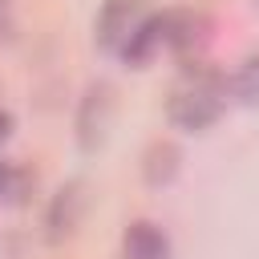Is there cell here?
Here are the masks:
<instances>
[{"label":"cell","mask_w":259,"mask_h":259,"mask_svg":"<svg viewBox=\"0 0 259 259\" xmlns=\"http://www.w3.org/2000/svg\"><path fill=\"white\" fill-rule=\"evenodd\" d=\"M113 109H117V97H113V85L109 81H93L77 105V146L85 154H97L109 138V125H113Z\"/></svg>","instance_id":"cell-3"},{"label":"cell","mask_w":259,"mask_h":259,"mask_svg":"<svg viewBox=\"0 0 259 259\" xmlns=\"http://www.w3.org/2000/svg\"><path fill=\"white\" fill-rule=\"evenodd\" d=\"M146 16H150V0H105L93 20V45L105 53H121V45Z\"/></svg>","instance_id":"cell-4"},{"label":"cell","mask_w":259,"mask_h":259,"mask_svg":"<svg viewBox=\"0 0 259 259\" xmlns=\"http://www.w3.org/2000/svg\"><path fill=\"white\" fill-rule=\"evenodd\" d=\"M89 210V182L85 178H69L65 186H57V194L45 206V243L61 247L77 235V227L85 223Z\"/></svg>","instance_id":"cell-2"},{"label":"cell","mask_w":259,"mask_h":259,"mask_svg":"<svg viewBox=\"0 0 259 259\" xmlns=\"http://www.w3.org/2000/svg\"><path fill=\"white\" fill-rule=\"evenodd\" d=\"M210 40V16L202 8H174L166 12V49L178 53L182 61L198 57Z\"/></svg>","instance_id":"cell-5"},{"label":"cell","mask_w":259,"mask_h":259,"mask_svg":"<svg viewBox=\"0 0 259 259\" xmlns=\"http://www.w3.org/2000/svg\"><path fill=\"white\" fill-rule=\"evenodd\" d=\"M12 32V0H0V40Z\"/></svg>","instance_id":"cell-11"},{"label":"cell","mask_w":259,"mask_h":259,"mask_svg":"<svg viewBox=\"0 0 259 259\" xmlns=\"http://www.w3.org/2000/svg\"><path fill=\"white\" fill-rule=\"evenodd\" d=\"M166 45V12H150L134 32H130V40L121 45V57L130 61V65H150L154 61V53Z\"/></svg>","instance_id":"cell-7"},{"label":"cell","mask_w":259,"mask_h":259,"mask_svg":"<svg viewBox=\"0 0 259 259\" xmlns=\"http://www.w3.org/2000/svg\"><path fill=\"white\" fill-rule=\"evenodd\" d=\"M231 93L243 105H259V53H251V57L239 61V69L231 77Z\"/></svg>","instance_id":"cell-9"},{"label":"cell","mask_w":259,"mask_h":259,"mask_svg":"<svg viewBox=\"0 0 259 259\" xmlns=\"http://www.w3.org/2000/svg\"><path fill=\"white\" fill-rule=\"evenodd\" d=\"M121 259H170V235L154 219H134L121 231Z\"/></svg>","instance_id":"cell-6"},{"label":"cell","mask_w":259,"mask_h":259,"mask_svg":"<svg viewBox=\"0 0 259 259\" xmlns=\"http://www.w3.org/2000/svg\"><path fill=\"white\" fill-rule=\"evenodd\" d=\"M36 190V170L28 166H8V182H4V198L8 202H28V194Z\"/></svg>","instance_id":"cell-10"},{"label":"cell","mask_w":259,"mask_h":259,"mask_svg":"<svg viewBox=\"0 0 259 259\" xmlns=\"http://www.w3.org/2000/svg\"><path fill=\"white\" fill-rule=\"evenodd\" d=\"M4 182H8V162H0V198H4Z\"/></svg>","instance_id":"cell-13"},{"label":"cell","mask_w":259,"mask_h":259,"mask_svg":"<svg viewBox=\"0 0 259 259\" xmlns=\"http://www.w3.org/2000/svg\"><path fill=\"white\" fill-rule=\"evenodd\" d=\"M227 93H231L227 73H219L202 57H190V61H182V73L166 97V117L186 134H202L223 117Z\"/></svg>","instance_id":"cell-1"},{"label":"cell","mask_w":259,"mask_h":259,"mask_svg":"<svg viewBox=\"0 0 259 259\" xmlns=\"http://www.w3.org/2000/svg\"><path fill=\"white\" fill-rule=\"evenodd\" d=\"M8 138H12V113H8V109H0V146H4Z\"/></svg>","instance_id":"cell-12"},{"label":"cell","mask_w":259,"mask_h":259,"mask_svg":"<svg viewBox=\"0 0 259 259\" xmlns=\"http://www.w3.org/2000/svg\"><path fill=\"white\" fill-rule=\"evenodd\" d=\"M178 166H182V150H178L174 142H166V138L150 142L146 154H142V178H146V186H166V182H174V178H178Z\"/></svg>","instance_id":"cell-8"}]
</instances>
